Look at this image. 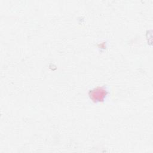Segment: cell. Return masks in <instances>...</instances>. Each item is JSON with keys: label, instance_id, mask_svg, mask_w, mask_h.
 <instances>
[{"label": "cell", "instance_id": "6da1fadb", "mask_svg": "<svg viewBox=\"0 0 153 153\" xmlns=\"http://www.w3.org/2000/svg\"><path fill=\"white\" fill-rule=\"evenodd\" d=\"M91 97L96 101H101L106 94V91L103 88H97L92 90L91 92Z\"/></svg>", "mask_w": 153, "mask_h": 153}]
</instances>
